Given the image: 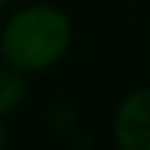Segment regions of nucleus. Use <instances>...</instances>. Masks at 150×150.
Segmentation results:
<instances>
[{
	"label": "nucleus",
	"instance_id": "obj_1",
	"mask_svg": "<svg viewBox=\"0 0 150 150\" xmlns=\"http://www.w3.org/2000/svg\"><path fill=\"white\" fill-rule=\"evenodd\" d=\"M72 23L49 3H32L6 20L0 35V55L18 72H40L55 67L69 52Z\"/></svg>",
	"mask_w": 150,
	"mask_h": 150
},
{
	"label": "nucleus",
	"instance_id": "obj_2",
	"mask_svg": "<svg viewBox=\"0 0 150 150\" xmlns=\"http://www.w3.org/2000/svg\"><path fill=\"white\" fill-rule=\"evenodd\" d=\"M112 139L118 150H150V87L130 93L118 104Z\"/></svg>",
	"mask_w": 150,
	"mask_h": 150
},
{
	"label": "nucleus",
	"instance_id": "obj_3",
	"mask_svg": "<svg viewBox=\"0 0 150 150\" xmlns=\"http://www.w3.org/2000/svg\"><path fill=\"white\" fill-rule=\"evenodd\" d=\"M26 78L23 72H18L15 67H0V115L15 112L26 101Z\"/></svg>",
	"mask_w": 150,
	"mask_h": 150
},
{
	"label": "nucleus",
	"instance_id": "obj_4",
	"mask_svg": "<svg viewBox=\"0 0 150 150\" xmlns=\"http://www.w3.org/2000/svg\"><path fill=\"white\" fill-rule=\"evenodd\" d=\"M3 144H6V127H3V121H0V150H3Z\"/></svg>",
	"mask_w": 150,
	"mask_h": 150
},
{
	"label": "nucleus",
	"instance_id": "obj_5",
	"mask_svg": "<svg viewBox=\"0 0 150 150\" xmlns=\"http://www.w3.org/2000/svg\"><path fill=\"white\" fill-rule=\"evenodd\" d=\"M3 3H9V0H0V6H3Z\"/></svg>",
	"mask_w": 150,
	"mask_h": 150
}]
</instances>
